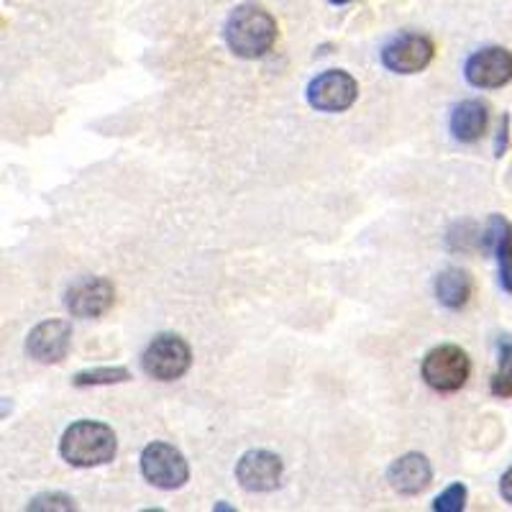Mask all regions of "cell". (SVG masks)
Here are the masks:
<instances>
[{
  "label": "cell",
  "instance_id": "obj_1",
  "mask_svg": "<svg viewBox=\"0 0 512 512\" xmlns=\"http://www.w3.org/2000/svg\"><path fill=\"white\" fill-rule=\"evenodd\" d=\"M226 44L236 57L259 59L272 52L277 41V21L269 11L254 3H244L228 16L226 21Z\"/></svg>",
  "mask_w": 512,
  "mask_h": 512
},
{
  "label": "cell",
  "instance_id": "obj_2",
  "mask_svg": "<svg viewBox=\"0 0 512 512\" xmlns=\"http://www.w3.org/2000/svg\"><path fill=\"white\" fill-rule=\"evenodd\" d=\"M118 451V438L111 425L100 420H77L64 431L59 441V454L77 469H93L113 461Z\"/></svg>",
  "mask_w": 512,
  "mask_h": 512
},
{
  "label": "cell",
  "instance_id": "obj_3",
  "mask_svg": "<svg viewBox=\"0 0 512 512\" xmlns=\"http://www.w3.org/2000/svg\"><path fill=\"white\" fill-rule=\"evenodd\" d=\"M192 364V351L185 338L175 333H162L146 346L141 356V369L146 377L157 379V382H175L185 377Z\"/></svg>",
  "mask_w": 512,
  "mask_h": 512
},
{
  "label": "cell",
  "instance_id": "obj_4",
  "mask_svg": "<svg viewBox=\"0 0 512 512\" xmlns=\"http://www.w3.org/2000/svg\"><path fill=\"white\" fill-rule=\"evenodd\" d=\"M423 379L436 392H459L472 374V361L461 346L443 344L423 359Z\"/></svg>",
  "mask_w": 512,
  "mask_h": 512
},
{
  "label": "cell",
  "instance_id": "obj_5",
  "mask_svg": "<svg viewBox=\"0 0 512 512\" xmlns=\"http://www.w3.org/2000/svg\"><path fill=\"white\" fill-rule=\"evenodd\" d=\"M141 474L154 487L172 492V489L185 487L190 479V466L175 446L154 441L141 451Z\"/></svg>",
  "mask_w": 512,
  "mask_h": 512
},
{
  "label": "cell",
  "instance_id": "obj_6",
  "mask_svg": "<svg viewBox=\"0 0 512 512\" xmlns=\"http://www.w3.org/2000/svg\"><path fill=\"white\" fill-rule=\"evenodd\" d=\"M359 98V82L344 70H328L308 85V103L320 113H344Z\"/></svg>",
  "mask_w": 512,
  "mask_h": 512
},
{
  "label": "cell",
  "instance_id": "obj_7",
  "mask_svg": "<svg viewBox=\"0 0 512 512\" xmlns=\"http://www.w3.org/2000/svg\"><path fill=\"white\" fill-rule=\"evenodd\" d=\"M464 75L479 90L505 88L512 80V52L505 47H484L466 59Z\"/></svg>",
  "mask_w": 512,
  "mask_h": 512
},
{
  "label": "cell",
  "instance_id": "obj_8",
  "mask_svg": "<svg viewBox=\"0 0 512 512\" xmlns=\"http://www.w3.org/2000/svg\"><path fill=\"white\" fill-rule=\"evenodd\" d=\"M436 47L423 34H402L382 49V64L395 75H415L433 62Z\"/></svg>",
  "mask_w": 512,
  "mask_h": 512
},
{
  "label": "cell",
  "instance_id": "obj_9",
  "mask_svg": "<svg viewBox=\"0 0 512 512\" xmlns=\"http://www.w3.org/2000/svg\"><path fill=\"white\" fill-rule=\"evenodd\" d=\"M72 349V326L67 320H44L26 338V354L39 364H59Z\"/></svg>",
  "mask_w": 512,
  "mask_h": 512
},
{
  "label": "cell",
  "instance_id": "obj_10",
  "mask_svg": "<svg viewBox=\"0 0 512 512\" xmlns=\"http://www.w3.org/2000/svg\"><path fill=\"white\" fill-rule=\"evenodd\" d=\"M116 303V290L105 277H85L67 290L64 305L75 318H100Z\"/></svg>",
  "mask_w": 512,
  "mask_h": 512
},
{
  "label": "cell",
  "instance_id": "obj_11",
  "mask_svg": "<svg viewBox=\"0 0 512 512\" xmlns=\"http://www.w3.org/2000/svg\"><path fill=\"white\" fill-rule=\"evenodd\" d=\"M236 479L246 492H272L282 482V459L264 448L246 451L236 464Z\"/></svg>",
  "mask_w": 512,
  "mask_h": 512
},
{
  "label": "cell",
  "instance_id": "obj_12",
  "mask_svg": "<svg viewBox=\"0 0 512 512\" xmlns=\"http://www.w3.org/2000/svg\"><path fill=\"white\" fill-rule=\"evenodd\" d=\"M433 469L431 461L425 459L423 454H405L400 459L392 461V466L387 469V482L395 489L397 495L415 497L420 492L431 487Z\"/></svg>",
  "mask_w": 512,
  "mask_h": 512
},
{
  "label": "cell",
  "instance_id": "obj_13",
  "mask_svg": "<svg viewBox=\"0 0 512 512\" xmlns=\"http://www.w3.org/2000/svg\"><path fill=\"white\" fill-rule=\"evenodd\" d=\"M484 244L497 256L500 285L507 295H512V223L502 216H492L484 228Z\"/></svg>",
  "mask_w": 512,
  "mask_h": 512
},
{
  "label": "cell",
  "instance_id": "obj_14",
  "mask_svg": "<svg viewBox=\"0 0 512 512\" xmlns=\"http://www.w3.org/2000/svg\"><path fill=\"white\" fill-rule=\"evenodd\" d=\"M489 126V108L482 100L472 98L464 100L454 108L451 113V134L461 144H474V141L482 139L487 134Z\"/></svg>",
  "mask_w": 512,
  "mask_h": 512
},
{
  "label": "cell",
  "instance_id": "obj_15",
  "mask_svg": "<svg viewBox=\"0 0 512 512\" xmlns=\"http://www.w3.org/2000/svg\"><path fill=\"white\" fill-rule=\"evenodd\" d=\"M474 282L469 277V272L459 267H448L438 274L436 280V297L438 303L448 310H461L466 308V303L472 300Z\"/></svg>",
  "mask_w": 512,
  "mask_h": 512
},
{
  "label": "cell",
  "instance_id": "obj_16",
  "mask_svg": "<svg viewBox=\"0 0 512 512\" xmlns=\"http://www.w3.org/2000/svg\"><path fill=\"white\" fill-rule=\"evenodd\" d=\"M131 379V372L126 367H95L75 374L72 384L85 390V387H111V384H123Z\"/></svg>",
  "mask_w": 512,
  "mask_h": 512
},
{
  "label": "cell",
  "instance_id": "obj_17",
  "mask_svg": "<svg viewBox=\"0 0 512 512\" xmlns=\"http://www.w3.org/2000/svg\"><path fill=\"white\" fill-rule=\"evenodd\" d=\"M492 395L495 397H512V344L500 346V369L492 377Z\"/></svg>",
  "mask_w": 512,
  "mask_h": 512
},
{
  "label": "cell",
  "instance_id": "obj_18",
  "mask_svg": "<svg viewBox=\"0 0 512 512\" xmlns=\"http://www.w3.org/2000/svg\"><path fill=\"white\" fill-rule=\"evenodd\" d=\"M466 507V487L461 482L451 484L436 497L433 510L436 512H461Z\"/></svg>",
  "mask_w": 512,
  "mask_h": 512
},
{
  "label": "cell",
  "instance_id": "obj_19",
  "mask_svg": "<svg viewBox=\"0 0 512 512\" xmlns=\"http://www.w3.org/2000/svg\"><path fill=\"white\" fill-rule=\"evenodd\" d=\"M29 510H75V502L67 495L59 492H49V495H39L29 502Z\"/></svg>",
  "mask_w": 512,
  "mask_h": 512
},
{
  "label": "cell",
  "instance_id": "obj_20",
  "mask_svg": "<svg viewBox=\"0 0 512 512\" xmlns=\"http://www.w3.org/2000/svg\"><path fill=\"white\" fill-rule=\"evenodd\" d=\"M507 134H510V118L502 116V123H500V136H497L495 141V157H502L507 149Z\"/></svg>",
  "mask_w": 512,
  "mask_h": 512
},
{
  "label": "cell",
  "instance_id": "obj_21",
  "mask_svg": "<svg viewBox=\"0 0 512 512\" xmlns=\"http://www.w3.org/2000/svg\"><path fill=\"white\" fill-rule=\"evenodd\" d=\"M500 495L505 497V502H510V505H512V466H510V469H507L505 474H502V479H500Z\"/></svg>",
  "mask_w": 512,
  "mask_h": 512
},
{
  "label": "cell",
  "instance_id": "obj_22",
  "mask_svg": "<svg viewBox=\"0 0 512 512\" xmlns=\"http://www.w3.org/2000/svg\"><path fill=\"white\" fill-rule=\"evenodd\" d=\"M333 6H346V3H351V0H331Z\"/></svg>",
  "mask_w": 512,
  "mask_h": 512
}]
</instances>
